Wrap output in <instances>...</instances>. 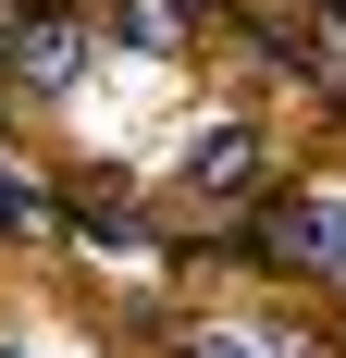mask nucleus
<instances>
[{
    "instance_id": "nucleus-1",
    "label": "nucleus",
    "mask_w": 346,
    "mask_h": 358,
    "mask_svg": "<svg viewBox=\"0 0 346 358\" xmlns=\"http://www.w3.org/2000/svg\"><path fill=\"white\" fill-rule=\"evenodd\" d=\"M74 74H87V25H74L62 0H37L13 50H0V87H25V99H74Z\"/></svg>"
},
{
    "instance_id": "nucleus-2",
    "label": "nucleus",
    "mask_w": 346,
    "mask_h": 358,
    "mask_svg": "<svg viewBox=\"0 0 346 358\" xmlns=\"http://www.w3.org/2000/svg\"><path fill=\"white\" fill-rule=\"evenodd\" d=\"M186 185H198L210 210H223V198H272V185H260V124H223V136H198Z\"/></svg>"
},
{
    "instance_id": "nucleus-3",
    "label": "nucleus",
    "mask_w": 346,
    "mask_h": 358,
    "mask_svg": "<svg viewBox=\"0 0 346 358\" xmlns=\"http://www.w3.org/2000/svg\"><path fill=\"white\" fill-rule=\"evenodd\" d=\"M186 358H260V346H247V334H198Z\"/></svg>"
}]
</instances>
